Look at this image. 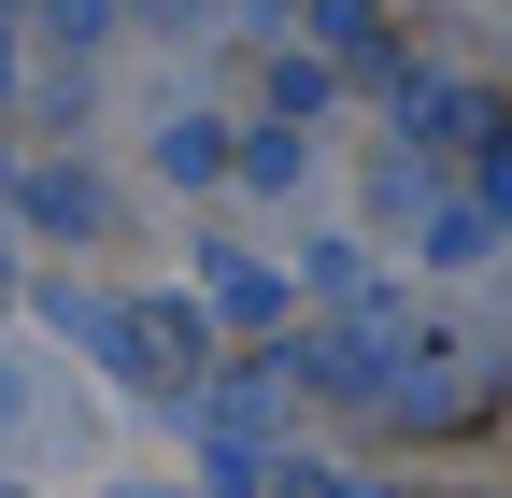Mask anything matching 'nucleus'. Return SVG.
<instances>
[{
    "label": "nucleus",
    "mask_w": 512,
    "mask_h": 498,
    "mask_svg": "<svg viewBox=\"0 0 512 498\" xmlns=\"http://www.w3.org/2000/svg\"><path fill=\"white\" fill-rule=\"evenodd\" d=\"M29 228H57V242H72V228H100V171H72V157H57V171H29Z\"/></svg>",
    "instance_id": "obj_1"
},
{
    "label": "nucleus",
    "mask_w": 512,
    "mask_h": 498,
    "mask_svg": "<svg viewBox=\"0 0 512 498\" xmlns=\"http://www.w3.org/2000/svg\"><path fill=\"white\" fill-rule=\"evenodd\" d=\"M157 171H171V185L228 171V114H171V129H157Z\"/></svg>",
    "instance_id": "obj_2"
},
{
    "label": "nucleus",
    "mask_w": 512,
    "mask_h": 498,
    "mask_svg": "<svg viewBox=\"0 0 512 498\" xmlns=\"http://www.w3.org/2000/svg\"><path fill=\"white\" fill-rule=\"evenodd\" d=\"M114 29V0H57V43H100Z\"/></svg>",
    "instance_id": "obj_3"
},
{
    "label": "nucleus",
    "mask_w": 512,
    "mask_h": 498,
    "mask_svg": "<svg viewBox=\"0 0 512 498\" xmlns=\"http://www.w3.org/2000/svg\"><path fill=\"white\" fill-rule=\"evenodd\" d=\"M285 498H384V484H328V470H299V484H285Z\"/></svg>",
    "instance_id": "obj_4"
}]
</instances>
